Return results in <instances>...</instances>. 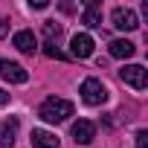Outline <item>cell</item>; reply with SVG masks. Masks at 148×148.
<instances>
[{"label": "cell", "instance_id": "6", "mask_svg": "<svg viewBox=\"0 0 148 148\" xmlns=\"http://www.w3.org/2000/svg\"><path fill=\"white\" fill-rule=\"evenodd\" d=\"M113 26H116V29H122V32H134V29L139 26V21H136L134 9L119 6V9H113Z\"/></svg>", "mask_w": 148, "mask_h": 148}, {"label": "cell", "instance_id": "4", "mask_svg": "<svg viewBox=\"0 0 148 148\" xmlns=\"http://www.w3.org/2000/svg\"><path fill=\"white\" fill-rule=\"evenodd\" d=\"M0 76H3L6 82H12V84H26V82H29V73H26L18 61H9V58L0 61Z\"/></svg>", "mask_w": 148, "mask_h": 148}, {"label": "cell", "instance_id": "18", "mask_svg": "<svg viewBox=\"0 0 148 148\" xmlns=\"http://www.w3.org/2000/svg\"><path fill=\"white\" fill-rule=\"evenodd\" d=\"M6 102H9V93H6V90H0V105H6Z\"/></svg>", "mask_w": 148, "mask_h": 148}, {"label": "cell", "instance_id": "10", "mask_svg": "<svg viewBox=\"0 0 148 148\" xmlns=\"http://www.w3.org/2000/svg\"><path fill=\"white\" fill-rule=\"evenodd\" d=\"M29 139H32V148H58V136L49 131H41V128H35Z\"/></svg>", "mask_w": 148, "mask_h": 148}, {"label": "cell", "instance_id": "15", "mask_svg": "<svg viewBox=\"0 0 148 148\" xmlns=\"http://www.w3.org/2000/svg\"><path fill=\"white\" fill-rule=\"evenodd\" d=\"M136 148H148V131H139L136 134Z\"/></svg>", "mask_w": 148, "mask_h": 148}, {"label": "cell", "instance_id": "1", "mask_svg": "<svg viewBox=\"0 0 148 148\" xmlns=\"http://www.w3.org/2000/svg\"><path fill=\"white\" fill-rule=\"evenodd\" d=\"M41 119L44 122H64L67 116H73V102H67V99H58V96H49L44 105H41Z\"/></svg>", "mask_w": 148, "mask_h": 148}, {"label": "cell", "instance_id": "11", "mask_svg": "<svg viewBox=\"0 0 148 148\" xmlns=\"http://www.w3.org/2000/svg\"><path fill=\"white\" fill-rule=\"evenodd\" d=\"M15 47H18L21 52H26V55H32V52L38 49V41H35V35H32L29 29H21V32L15 35Z\"/></svg>", "mask_w": 148, "mask_h": 148}, {"label": "cell", "instance_id": "8", "mask_svg": "<svg viewBox=\"0 0 148 148\" xmlns=\"http://www.w3.org/2000/svg\"><path fill=\"white\" fill-rule=\"evenodd\" d=\"M18 134V119H0V148H12Z\"/></svg>", "mask_w": 148, "mask_h": 148}, {"label": "cell", "instance_id": "5", "mask_svg": "<svg viewBox=\"0 0 148 148\" xmlns=\"http://www.w3.org/2000/svg\"><path fill=\"white\" fill-rule=\"evenodd\" d=\"M70 55H73V58H90V55H93V38H90L87 32L73 35V41H70Z\"/></svg>", "mask_w": 148, "mask_h": 148}, {"label": "cell", "instance_id": "13", "mask_svg": "<svg viewBox=\"0 0 148 148\" xmlns=\"http://www.w3.org/2000/svg\"><path fill=\"white\" fill-rule=\"evenodd\" d=\"M44 52H47L49 58H58V61H64V58H67V55H64V52H61V49H58L55 44H49V41L44 44Z\"/></svg>", "mask_w": 148, "mask_h": 148}, {"label": "cell", "instance_id": "9", "mask_svg": "<svg viewBox=\"0 0 148 148\" xmlns=\"http://www.w3.org/2000/svg\"><path fill=\"white\" fill-rule=\"evenodd\" d=\"M90 29H99L102 26V6L96 3V0H87L84 3V18H82Z\"/></svg>", "mask_w": 148, "mask_h": 148}, {"label": "cell", "instance_id": "12", "mask_svg": "<svg viewBox=\"0 0 148 148\" xmlns=\"http://www.w3.org/2000/svg\"><path fill=\"white\" fill-rule=\"evenodd\" d=\"M113 58H131L134 52H136V47L131 44V41H110V49H108Z\"/></svg>", "mask_w": 148, "mask_h": 148}, {"label": "cell", "instance_id": "3", "mask_svg": "<svg viewBox=\"0 0 148 148\" xmlns=\"http://www.w3.org/2000/svg\"><path fill=\"white\" fill-rule=\"evenodd\" d=\"M82 99L87 105H102V102H108V87L99 79H84L82 82Z\"/></svg>", "mask_w": 148, "mask_h": 148}, {"label": "cell", "instance_id": "2", "mask_svg": "<svg viewBox=\"0 0 148 148\" xmlns=\"http://www.w3.org/2000/svg\"><path fill=\"white\" fill-rule=\"evenodd\" d=\"M119 79H122L125 84H131L134 90H145V84H148V73H145L142 64H128V67L119 70Z\"/></svg>", "mask_w": 148, "mask_h": 148}, {"label": "cell", "instance_id": "7", "mask_svg": "<svg viewBox=\"0 0 148 148\" xmlns=\"http://www.w3.org/2000/svg\"><path fill=\"white\" fill-rule=\"evenodd\" d=\"M70 134H73V139H76L79 145H87V142H93V136H96V125L87 122V119H79L76 125L70 128Z\"/></svg>", "mask_w": 148, "mask_h": 148}, {"label": "cell", "instance_id": "16", "mask_svg": "<svg viewBox=\"0 0 148 148\" xmlns=\"http://www.w3.org/2000/svg\"><path fill=\"white\" fill-rule=\"evenodd\" d=\"M29 6H32V9H47L49 3H47V0H29Z\"/></svg>", "mask_w": 148, "mask_h": 148}, {"label": "cell", "instance_id": "17", "mask_svg": "<svg viewBox=\"0 0 148 148\" xmlns=\"http://www.w3.org/2000/svg\"><path fill=\"white\" fill-rule=\"evenodd\" d=\"M6 35H9V23L0 18V38H6Z\"/></svg>", "mask_w": 148, "mask_h": 148}, {"label": "cell", "instance_id": "14", "mask_svg": "<svg viewBox=\"0 0 148 148\" xmlns=\"http://www.w3.org/2000/svg\"><path fill=\"white\" fill-rule=\"evenodd\" d=\"M44 35H47V38H49V41H52V38H58V35H61V26H58V23H52V21H49V23H44Z\"/></svg>", "mask_w": 148, "mask_h": 148}]
</instances>
